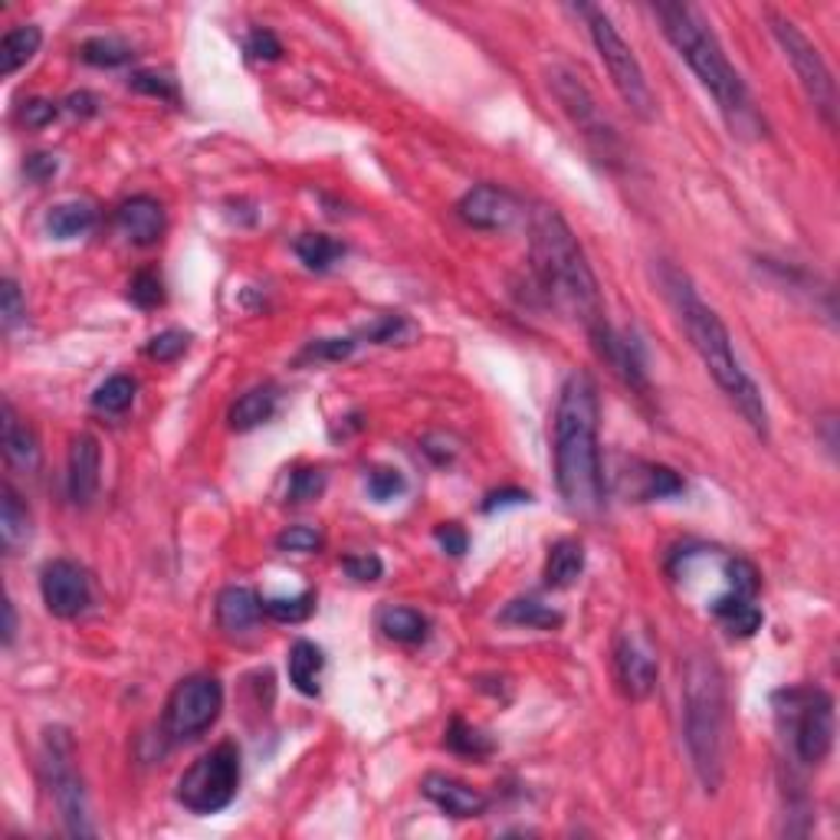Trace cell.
Here are the masks:
<instances>
[{"label":"cell","mask_w":840,"mask_h":840,"mask_svg":"<svg viewBox=\"0 0 840 840\" xmlns=\"http://www.w3.org/2000/svg\"><path fill=\"white\" fill-rule=\"evenodd\" d=\"M614 677L628 700H647L657 687L660 667L654 644L644 631H621L614 644Z\"/></svg>","instance_id":"cell-14"},{"label":"cell","mask_w":840,"mask_h":840,"mask_svg":"<svg viewBox=\"0 0 840 840\" xmlns=\"http://www.w3.org/2000/svg\"><path fill=\"white\" fill-rule=\"evenodd\" d=\"M601 401L588 371H572L555 404V483L565 506L578 516H591L605 506V463L598 444Z\"/></svg>","instance_id":"cell-1"},{"label":"cell","mask_w":840,"mask_h":840,"mask_svg":"<svg viewBox=\"0 0 840 840\" xmlns=\"http://www.w3.org/2000/svg\"><path fill=\"white\" fill-rule=\"evenodd\" d=\"M0 315H3V329H16L26 315V306H23V296L16 289L13 279H3V289H0Z\"/></svg>","instance_id":"cell-42"},{"label":"cell","mask_w":840,"mask_h":840,"mask_svg":"<svg viewBox=\"0 0 840 840\" xmlns=\"http://www.w3.org/2000/svg\"><path fill=\"white\" fill-rule=\"evenodd\" d=\"M79 56H82L89 66H105V69H112V66L128 62V59H131V49H128L122 39H112V36H92V39H85V43H82Z\"/></svg>","instance_id":"cell-32"},{"label":"cell","mask_w":840,"mask_h":840,"mask_svg":"<svg viewBox=\"0 0 840 840\" xmlns=\"http://www.w3.org/2000/svg\"><path fill=\"white\" fill-rule=\"evenodd\" d=\"M289 683L302 693V697H319V677L325 667V654L322 647H315L312 641H296L289 647Z\"/></svg>","instance_id":"cell-22"},{"label":"cell","mask_w":840,"mask_h":840,"mask_svg":"<svg viewBox=\"0 0 840 840\" xmlns=\"http://www.w3.org/2000/svg\"><path fill=\"white\" fill-rule=\"evenodd\" d=\"M56 168H59V164H56V154H43V151H39V154H30V158H26V164H23L26 177H30V181H36V184L49 181V177L56 174Z\"/></svg>","instance_id":"cell-46"},{"label":"cell","mask_w":840,"mask_h":840,"mask_svg":"<svg viewBox=\"0 0 840 840\" xmlns=\"http://www.w3.org/2000/svg\"><path fill=\"white\" fill-rule=\"evenodd\" d=\"M585 572V545L578 539H559L545 559V585L555 591L572 588Z\"/></svg>","instance_id":"cell-21"},{"label":"cell","mask_w":840,"mask_h":840,"mask_svg":"<svg viewBox=\"0 0 840 840\" xmlns=\"http://www.w3.org/2000/svg\"><path fill=\"white\" fill-rule=\"evenodd\" d=\"M263 614V601L256 598V591L243 588V585H230L220 591L217 598V624L227 634H243L250 631Z\"/></svg>","instance_id":"cell-19"},{"label":"cell","mask_w":840,"mask_h":840,"mask_svg":"<svg viewBox=\"0 0 840 840\" xmlns=\"http://www.w3.org/2000/svg\"><path fill=\"white\" fill-rule=\"evenodd\" d=\"M296 256H299L309 269L325 273V269H332V266L345 256V243L332 240L329 233H302V237L296 240Z\"/></svg>","instance_id":"cell-28"},{"label":"cell","mask_w":840,"mask_h":840,"mask_svg":"<svg viewBox=\"0 0 840 840\" xmlns=\"http://www.w3.org/2000/svg\"><path fill=\"white\" fill-rule=\"evenodd\" d=\"M53 118H56V105L46 102V99H33V102L23 105V122H26L30 128H43V125H49Z\"/></svg>","instance_id":"cell-47"},{"label":"cell","mask_w":840,"mask_h":840,"mask_svg":"<svg viewBox=\"0 0 840 840\" xmlns=\"http://www.w3.org/2000/svg\"><path fill=\"white\" fill-rule=\"evenodd\" d=\"M378 624H381L384 637H391L398 644H421L430 631V621L414 608H384Z\"/></svg>","instance_id":"cell-26"},{"label":"cell","mask_w":840,"mask_h":840,"mask_svg":"<svg viewBox=\"0 0 840 840\" xmlns=\"http://www.w3.org/2000/svg\"><path fill=\"white\" fill-rule=\"evenodd\" d=\"M223 710V687L217 677L194 674L181 680L164 706V733L174 743H187L204 736Z\"/></svg>","instance_id":"cell-11"},{"label":"cell","mask_w":840,"mask_h":840,"mask_svg":"<svg viewBox=\"0 0 840 840\" xmlns=\"http://www.w3.org/2000/svg\"><path fill=\"white\" fill-rule=\"evenodd\" d=\"M102 473V450H99V440L92 434H79L72 437V447H69V463H66V490H69V499L76 506H85L92 503V496L99 493V476Z\"/></svg>","instance_id":"cell-16"},{"label":"cell","mask_w":840,"mask_h":840,"mask_svg":"<svg viewBox=\"0 0 840 840\" xmlns=\"http://www.w3.org/2000/svg\"><path fill=\"white\" fill-rule=\"evenodd\" d=\"M499 621L503 624H516V628H532V631H555V628H562V614L559 611H552L549 605H542V601H532V598H519V601H513L503 614H499Z\"/></svg>","instance_id":"cell-29"},{"label":"cell","mask_w":840,"mask_h":840,"mask_svg":"<svg viewBox=\"0 0 840 840\" xmlns=\"http://www.w3.org/2000/svg\"><path fill=\"white\" fill-rule=\"evenodd\" d=\"M457 214L463 223H470L476 230H506L516 220L519 207L509 191H503L496 184H476L460 197Z\"/></svg>","instance_id":"cell-15"},{"label":"cell","mask_w":840,"mask_h":840,"mask_svg":"<svg viewBox=\"0 0 840 840\" xmlns=\"http://www.w3.org/2000/svg\"><path fill=\"white\" fill-rule=\"evenodd\" d=\"M315 608V595L312 591H302L296 598H266L263 601V614H269L273 621L279 624H299L312 614Z\"/></svg>","instance_id":"cell-33"},{"label":"cell","mask_w":840,"mask_h":840,"mask_svg":"<svg viewBox=\"0 0 840 840\" xmlns=\"http://www.w3.org/2000/svg\"><path fill=\"white\" fill-rule=\"evenodd\" d=\"M683 739L700 785L713 795L726 779V683L713 657L697 654L683 674Z\"/></svg>","instance_id":"cell-5"},{"label":"cell","mask_w":840,"mask_h":840,"mask_svg":"<svg viewBox=\"0 0 840 840\" xmlns=\"http://www.w3.org/2000/svg\"><path fill=\"white\" fill-rule=\"evenodd\" d=\"M447 749L457 752V756H467V759H486L493 752V739L486 733L473 729L470 723L453 720L450 729H447Z\"/></svg>","instance_id":"cell-31"},{"label":"cell","mask_w":840,"mask_h":840,"mask_svg":"<svg viewBox=\"0 0 840 840\" xmlns=\"http://www.w3.org/2000/svg\"><path fill=\"white\" fill-rule=\"evenodd\" d=\"M529 256L539 289L549 296L555 309L578 319L591 342H598L611 325L605 319L601 289L595 279V269L572 233L568 220L549 207L539 204L529 217Z\"/></svg>","instance_id":"cell-3"},{"label":"cell","mask_w":840,"mask_h":840,"mask_svg":"<svg viewBox=\"0 0 840 840\" xmlns=\"http://www.w3.org/2000/svg\"><path fill=\"white\" fill-rule=\"evenodd\" d=\"M680 493H683V480L670 467H660V463L644 467V490H641L644 499H667V496H680Z\"/></svg>","instance_id":"cell-34"},{"label":"cell","mask_w":840,"mask_h":840,"mask_svg":"<svg viewBox=\"0 0 840 840\" xmlns=\"http://www.w3.org/2000/svg\"><path fill=\"white\" fill-rule=\"evenodd\" d=\"M775 713L792 736L795 756L805 766H821L835 749V700L818 687H792L775 693Z\"/></svg>","instance_id":"cell-7"},{"label":"cell","mask_w":840,"mask_h":840,"mask_svg":"<svg viewBox=\"0 0 840 840\" xmlns=\"http://www.w3.org/2000/svg\"><path fill=\"white\" fill-rule=\"evenodd\" d=\"M13 634H16V611H13V601L7 598L3 601V644L7 647L13 644Z\"/></svg>","instance_id":"cell-49"},{"label":"cell","mask_w":840,"mask_h":840,"mask_svg":"<svg viewBox=\"0 0 840 840\" xmlns=\"http://www.w3.org/2000/svg\"><path fill=\"white\" fill-rule=\"evenodd\" d=\"M115 220H118V230L138 246H151L164 233V207L148 194H135V197L122 200Z\"/></svg>","instance_id":"cell-18"},{"label":"cell","mask_w":840,"mask_h":840,"mask_svg":"<svg viewBox=\"0 0 840 840\" xmlns=\"http://www.w3.org/2000/svg\"><path fill=\"white\" fill-rule=\"evenodd\" d=\"M549 85L559 99V105L565 108V115L572 118V125L582 131V138L605 158L614 161L618 154V131L611 128V122L605 118L601 105L595 102V95L588 92V85L572 72V69H552L549 72Z\"/></svg>","instance_id":"cell-12"},{"label":"cell","mask_w":840,"mask_h":840,"mask_svg":"<svg viewBox=\"0 0 840 840\" xmlns=\"http://www.w3.org/2000/svg\"><path fill=\"white\" fill-rule=\"evenodd\" d=\"M128 85L135 92H145V95H158V99H168V102H177V89H174V79L161 76V72H135L128 79Z\"/></svg>","instance_id":"cell-41"},{"label":"cell","mask_w":840,"mask_h":840,"mask_svg":"<svg viewBox=\"0 0 840 840\" xmlns=\"http://www.w3.org/2000/svg\"><path fill=\"white\" fill-rule=\"evenodd\" d=\"M39 595L43 605L53 618L72 621L92 605V585L89 575L79 562L69 559H53L39 572Z\"/></svg>","instance_id":"cell-13"},{"label":"cell","mask_w":840,"mask_h":840,"mask_svg":"<svg viewBox=\"0 0 840 840\" xmlns=\"http://www.w3.org/2000/svg\"><path fill=\"white\" fill-rule=\"evenodd\" d=\"M237 789L240 749L233 743H220L177 779V802L194 815H217L237 798Z\"/></svg>","instance_id":"cell-9"},{"label":"cell","mask_w":840,"mask_h":840,"mask_svg":"<svg viewBox=\"0 0 840 840\" xmlns=\"http://www.w3.org/2000/svg\"><path fill=\"white\" fill-rule=\"evenodd\" d=\"M246 53L253 56V59H266V62H273V59H279L283 56V43L276 39V33H269V30H253L250 33V39H246Z\"/></svg>","instance_id":"cell-43"},{"label":"cell","mask_w":840,"mask_h":840,"mask_svg":"<svg viewBox=\"0 0 840 840\" xmlns=\"http://www.w3.org/2000/svg\"><path fill=\"white\" fill-rule=\"evenodd\" d=\"M276 545H279L283 552L312 555V552H319V549L325 545V539H322V532L312 529V526H289V529H283V532L276 536Z\"/></svg>","instance_id":"cell-39"},{"label":"cell","mask_w":840,"mask_h":840,"mask_svg":"<svg viewBox=\"0 0 840 840\" xmlns=\"http://www.w3.org/2000/svg\"><path fill=\"white\" fill-rule=\"evenodd\" d=\"M660 286H664L667 302L674 306V312L680 319V329L687 332L693 352L700 355V361L706 365V371L713 375L720 391L736 404V411L746 417V424L759 437H769L766 398H762L759 384L752 381V375L743 368V361L736 355V345H733V335H729L726 322L720 319V312L700 299L693 279L674 263L660 266Z\"/></svg>","instance_id":"cell-2"},{"label":"cell","mask_w":840,"mask_h":840,"mask_svg":"<svg viewBox=\"0 0 840 840\" xmlns=\"http://www.w3.org/2000/svg\"><path fill=\"white\" fill-rule=\"evenodd\" d=\"M131 401H135V381L128 375L105 378L92 394V407L102 411V414H122V411L131 407Z\"/></svg>","instance_id":"cell-30"},{"label":"cell","mask_w":840,"mask_h":840,"mask_svg":"<svg viewBox=\"0 0 840 840\" xmlns=\"http://www.w3.org/2000/svg\"><path fill=\"white\" fill-rule=\"evenodd\" d=\"M532 496L526 490H499V493H490L486 503H483V513H496V509H506V506H522L529 503Z\"/></svg>","instance_id":"cell-48"},{"label":"cell","mask_w":840,"mask_h":840,"mask_svg":"<svg viewBox=\"0 0 840 840\" xmlns=\"http://www.w3.org/2000/svg\"><path fill=\"white\" fill-rule=\"evenodd\" d=\"M355 352L352 338H319L302 352V361H345Z\"/></svg>","instance_id":"cell-40"},{"label":"cell","mask_w":840,"mask_h":840,"mask_svg":"<svg viewBox=\"0 0 840 840\" xmlns=\"http://www.w3.org/2000/svg\"><path fill=\"white\" fill-rule=\"evenodd\" d=\"M322 493H325V473L315 470V467H302V470L292 473L286 496H289V503H312Z\"/></svg>","instance_id":"cell-37"},{"label":"cell","mask_w":840,"mask_h":840,"mask_svg":"<svg viewBox=\"0 0 840 840\" xmlns=\"http://www.w3.org/2000/svg\"><path fill=\"white\" fill-rule=\"evenodd\" d=\"M187 342L191 335L187 332H177V329H168V332H158L148 345H145V355L151 361H174L187 352Z\"/></svg>","instance_id":"cell-38"},{"label":"cell","mask_w":840,"mask_h":840,"mask_svg":"<svg viewBox=\"0 0 840 840\" xmlns=\"http://www.w3.org/2000/svg\"><path fill=\"white\" fill-rule=\"evenodd\" d=\"M128 299L138 306V309H158L164 302V283L158 273L151 269H141L135 273V279L128 283Z\"/></svg>","instance_id":"cell-35"},{"label":"cell","mask_w":840,"mask_h":840,"mask_svg":"<svg viewBox=\"0 0 840 840\" xmlns=\"http://www.w3.org/2000/svg\"><path fill=\"white\" fill-rule=\"evenodd\" d=\"M404 490H407V483H404V473H401V470L378 467V470L368 473V496H371L375 503H391V499H398Z\"/></svg>","instance_id":"cell-36"},{"label":"cell","mask_w":840,"mask_h":840,"mask_svg":"<svg viewBox=\"0 0 840 840\" xmlns=\"http://www.w3.org/2000/svg\"><path fill=\"white\" fill-rule=\"evenodd\" d=\"M342 568H345L348 578H355V582H378L381 572H384V565H381L378 555H348V559L342 562Z\"/></svg>","instance_id":"cell-44"},{"label":"cell","mask_w":840,"mask_h":840,"mask_svg":"<svg viewBox=\"0 0 840 840\" xmlns=\"http://www.w3.org/2000/svg\"><path fill=\"white\" fill-rule=\"evenodd\" d=\"M95 223V210L82 200H66V204H56L49 214H46V230L56 237V240H72L79 233H85L89 227Z\"/></svg>","instance_id":"cell-27"},{"label":"cell","mask_w":840,"mask_h":840,"mask_svg":"<svg viewBox=\"0 0 840 840\" xmlns=\"http://www.w3.org/2000/svg\"><path fill=\"white\" fill-rule=\"evenodd\" d=\"M43 775L49 785V795L56 802V812L66 825L69 838H92L89 825V805H85V789L76 769V749L72 739L62 726H53L43 733Z\"/></svg>","instance_id":"cell-8"},{"label":"cell","mask_w":840,"mask_h":840,"mask_svg":"<svg viewBox=\"0 0 840 840\" xmlns=\"http://www.w3.org/2000/svg\"><path fill=\"white\" fill-rule=\"evenodd\" d=\"M437 542H440V549L444 552H450V555H463L467 552V532L457 526V522H444V526H437Z\"/></svg>","instance_id":"cell-45"},{"label":"cell","mask_w":840,"mask_h":840,"mask_svg":"<svg viewBox=\"0 0 840 840\" xmlns=\"http://www.w3.org/2000/svg\"><path fill=\"white\" fill-rule=\"evenodd\" d=\"M651 10L660 20V30L670 39V46L693 69L700 85L716 99V105H720L723 118L729 122V128L736 135L759 131V115L752 108L749 89H746L743 76L736 72V66L729 62L726 49L720 46L716 33L710 30L706 16L697 7L674 3V0L654 3Z\"/></svg>","instance_id":"cell-4"},{"label":"cell","mask_w":840,"mask_h":840,"mask_svg":"<svg viewBox=\"0 0 840 840\" xmlns=\"http://www.w3.org/2000/svg\"><path fill=\"white\" fill-rule=\"evenodd\" d=\"M3 457L13 470L20 473H36L39 470V444L36 434L16 421L10 401H3Z\"/></svg>","instance_id":"cell-20"},{"label":"cell","mask_w":840,"mask_h":840,"mask_svg":"<svg viewBox=\"0 0 840 840\" xmlns=\"http://www.w3.org/2000/svg\"><path fill=\"white\" fill-rule=\"evenodd\" d=\"M424 798L434 802L450 818H480L490 805L480 789H473L460 779H450V775H427Z\"/></svg>","instance_id":"cell-17"},{"label":"cell","mask_w":840,"mask_h":840,"mask_svg":"<svg viewBox=\"0 0 840 840\" xmlns=\"http://www.w3.org/2000/svg\"><path fill=\"white\" fill-rule=\"evenodd\" d=\"M578 13L588 20V33H591V43L618 89V95L624 99V105L641 118V122H654L657 115V99L651 92V82L644 76V66L637 62L634 49L624 43V36L618 33V26L611 23V16L601 10V7H591V3H582Z\"/></svg>","instance_id":"cell-6"},{"label":"cell","mask_w":840,"mask_h":840,"mask_svg":"<svg viewBox=\"0 0 840 840\" xmlns=\"http://www.w3.org/2000/svg\"><path fill=\"white\" fill-rule=\"evenodd\" d=\"M276 388L273 384H260V388H250L246 394H240V401L230 407V427L246 434L260 424H266L273 414H276Z\"/></svg>","instance_id":"cell-23"},{"label":"cell","mask_w":840,"mask_h":840,"mask_svg":"<svg viewBox=\"0 0 840 840\" xmlns=\"http://www.w3.org/2000/svg\"><path fill=\"white\" fill-rule=\"evenodd\" d=\"M0 542L7 555H16L30 542V513L20 503V496L3 486V506H0Z\"/></svg>","instance_id":"cell-25"},{"label":"cell","mask_w":840,"mask_h":840,"mask_svg":"<svg viewBox=\"0 0 840 840\" xmlns=\"http://www.w3.org/2000/svg\"><path fill=\"white\" fill-rule=\"evenodd\" d=\"M769 20H772L775 39H779L785 59L792 62L795 76L802 79V85H805L812 105L821 112L825 125L835 128V125H838V85H835V76H831L828 62L821 59L818 46H815L792 20H785V16H779V13H769Z\"/></svg>","instance_id":"cell-10"},{"label":"cell","mask_w":840,"mask_h":840,"mask_svg":"<svg viewBox=\"0 0 840 840\" xmlns=\"http://www.w3.org/2000/svg\"><path fill=\"white\" fill-rule=\"evenodd\" d=\"M69 108H72L76 115H79V112H82V115H92V112H95V99H92L89 92H79V95L69 99Z\"/></svg>","instance_id":"cell-50"},{"label":"cell","mask_w":840,"mask_h":840,"mask_svg":"<svg viewBox=\"0 0 840 840\" xmlns=\"http://www.w3.org/2000/svg\"><path fill=\"white\" fill-rule=\"evenodd\" d=\"M39 43H43L39 26H33V23L13 26V30L0 39V72H3V76H13L20 66H26V62L36 56Z\"/></svg>","instance_id":"cell-24"}]
</instances>
